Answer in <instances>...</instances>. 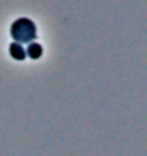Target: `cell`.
Masks as SVG:
<instances>
[{"label": "cell", "instance_id": "1", "mask_svg": "<svg viewBox=\"0 0 147 156\" xmlns=\"http://www.w3.org/2000/svg\"><path fill=\"white\" fill-rule=\"evenodd\" d=\"M10 36L14 40V43L24 45V43H32L38 36L36 24L28 17H19L10 24Z\"/></svg>", "mask_w": 147, "mask_h": 156}, {"label": "cell", "instance_id": "2", "mask_svg": "<svg viewBox=\"0 0 147 156\" xmlns=\"http://www.w3.org/2000/svg\"><path fill=\"white\" fill-rule=\"evenodd\" d=\"M9 53L10 57L14 60H17V62H22L24 58H26V48H24L22 45H19V43H10L9 45Z\"/></svg>", "mask_w": 147, "mask_h": 156}, {"label": "cell", "instance_id": "3", "mask_svg": "<svg viewBox=\"0 0 147 156\" xmlns=\"http://www.w3.org/2000/svg\"><path fill=\"white\" fill-rule=\"evenodd\" d=\"M41 55H43V46L39 45V43L32 41V43H29V45L26 46V57H29L31 60L41 58Z\"/></svg>", "mask_w": 147, "mask_h": 156}]
</instances>
